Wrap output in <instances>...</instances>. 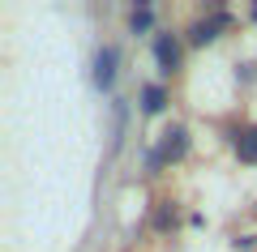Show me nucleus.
Listing matches in <instances>:
<instances>
[{"label":"nucleus","instance_id":"1","mask_svg":"<svg viewBox=\"0 0 257 252\" xmlns=\"http://www.w3.org/2000/svg\"><path fill=\"white\" fill-rule=\"evenodd\" d=\"M184 150H189V133H184V128H172V133H163V145H159V154H150V167L184 158Z\"/></svg>","mask_w":257,"mask_h":252},{"label":"nucleus","instance_id":"2","mask_svg":"<svg viewBox=\"0 0 257 252\" xmlns=\"http://www.w3.org/2000/svg\"><path fill=\"white\" fill-rule=\"evenodd\" d=\"M155 60H159V73H176V64H180V43H176L172 35H159L155 39Z\"/></svg>","mask_w":257,"mask_h":252},{"label":"nucleus","instance_id":"3","mask_svg":"<svg viewBox=\"0 0 257 252\" xmlns=\"http://www.w3.org/2000/svg\"><path fill=\"white\" fill-rule=\"evenodd\" d=\"M94 81H99L103 90L116 81V47H103V52L94 56Z\"/></svg>","mask_w":257,"mask_h":252},{"label":"nucleus","instance_id":"4","mask_svg":"<svg viewBox=\"0 0 257 252\" xmlns=\"http://www.w3.org/2000/svg\"><path fill=\"white\" fill-rule=\"evenodd\" d=\"M236 154H240V162H257V124L236 133Z\"/></svg>","mask_w":257,"mask_h":252},{"label":"nucleus","instance_id":"5","mask_svg":"<svg viewBox=\"0 0 257 252\" xmlns=\"http://www.w3.org/2000/svg\"><path fill=\"white\" fill-rule=\"evenodd\" d=\"M223 22H227V18H223V13H219V18H214V22H197L189 39H193V43H197V47H202V43H210V39H214V30H219Z\"/></svg>","mask_w":257,"mask_h":252},{"label":"nucleus","instance_id":"6","mask_svg":"<svg viewBox=\"0 0 257 252\" xmlns=\"http://www.w3.org/2000/svg\"><path fill=\"white\" fill-rule=\"evenodd\" d=\"M163 103H167L163 86H146V90H142V107L146 111H163Z\"/></svg>","mask_w":257,"mask_h":252},{"label":"nucleus","instance_id":"7","mask_svg":"<svg viewBox=\"0 0 257 252\" xmlns=\"http://www.w3.org/2000/svg\"><path fill=\"white\" fill-rule=\"evenodd\" d=\"M128 26H133V30H146L150 26V9H138L133 18H128Z\"/></svg>","mask_w":257,"mask_h":252}]
</instances>
